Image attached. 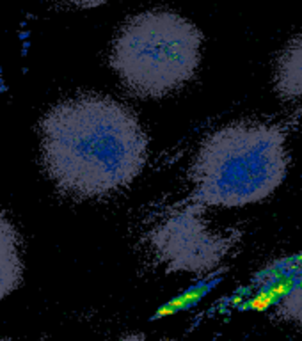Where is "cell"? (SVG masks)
Wrapping results in <instances>:
<instances>
[{"instance_id":"5b68a950","label":"cell","mask_w":302,"mask_h":341,"mask_svg":"<svg viewBox=\"0 0 302 341\" xmlns=\"http://www.w3.org/2000/svg\"><path fill=\"white\" fill-rule=\"evenodd\" d=\"M272 87L281 101L302 108V32L277 53L272 68Z\"/></svg>"},{"instance_id":"8992f818","label":"cell","mask_w":302,"mask_h":341,"mask_svg":"<svg viewBox=\"0 0 302 341\" xmlns=\"http://www.w3.org/2000/svg\"><path fill=\"white\" fill-rule=\"evenodd\" d=\"M22 281L20 244L13 224L0 213V302Z\"/></svg>"},{"instance_id":"277c9868","label":"cell","mask_w":302,"mask_h":341,"mask_svg":"<svg viewBox=\"0 0 302 341\" xmlns=\"http://www.w3.org/2000/svg\"><path fill=\"white\" fill-rule=\"evenodd\" d=\"M235 238L204 219L203 206L189 204L173 212L151 233L160 263L173 272H208L226 258Z\"/></svg>"},{"instance_id":"30bf717a","label":"cell","mask_w":302,"mask_h":341,"mask_svg":"<svg viewBox=\"0 0 302 341\" xmlns=\"http://www.w3.org/2000/svg\"><path fill=\"white\" fill-rule=\"evenodd\" d=\"M0 341H7V340H0Z\"/></svg>"},{"instance_id":"6da1fadb","label":"cell","mask_w":302,"mask_h":341,"mask_svg":"<svg viewBox=\"0 0 302 341\" xmlns=\"http://www.w3.org/2000/svg\"><path fill=\"white\" fill-rule=\"evenodd\" d=\"M43 162L55 185L75 197L123 189L146 164L148 139L125 105L80 96L55 105L41 123Z\"/></svg>"},{"instance_id":"3957f363","label":"cell","mask_w":302,"mask_h":341,"mask_svg":"<svg viewBox=\"0 0 302 341\" xmlns=\"http://www.w3.org/2000/svg\"><path fill=\"white\" fill-rule=\"evenodd\" d=\"M203 36L173 11H148L123 25L110 64L132 95L160 98L194 77L201 62Z\"/></svg>"},{"instance_id":"9c48e42d","label":"cell","mask_w":302,"mask_h":341,"mask_svg":"<svg viewBox=\"0 0 302 341\" xmlns=\"http://www.w3.org/2000/svg\"><path fill=\"white\" fill-rule=\"evenodd\" d=\"M123 341H148L146 338H143V336H130V338H126V340H123Z\"/></svg>"},{"instance_id":"52a82bcc","label":"cell","mask_w":302,"mask_h":341,"mask_svg":"<svg viewBox=\"0 0 302 341\" xmlns=\"http://www.w3.org/2000/svg\"><path fill=\"white\" fill-rule=\"evenodd\" d=\"M279 309L286 318L302 327V285H299L283 297V300L279 302Z\"/></svg>"},{"instance_id":"7a4b0ae2","label":"cell","mask_w":302,"mask_h":341,"mask_svg":"<svg viewBox=\"0 0 302 341\" xmlns=\"http://www.w3.org/2000/svg\"><path fill=\"white\" fill-rule=\"evenodd\" d=\"M286 134L265 121H237L215 130L196 153L190 178L201 206L238 208L261 203L285 182Z\"/></svg>"},{"instance_id":"ba28073f","label":"cell","mask_w":302,"mask_h":341,"mask_svg":"<svg viewBox=\"0 0 302 341\" xmlns=\"http://www.w3.org/2000/svg\"><path fill=\"white\" fill-rule=\"evenodd\" d=\"M71 4L80 5V7H96V5H101L107 0H69Z\"/></svg>"}]
</instances>
